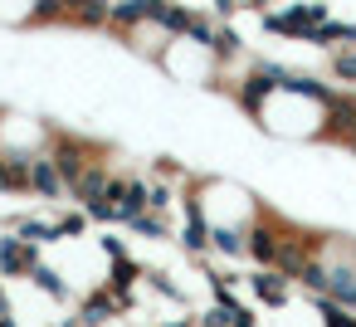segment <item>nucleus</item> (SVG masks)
I'll list each match as a JSON object with an SVG mask.
<instances>
[{"mask_svg": "<svg viewBox=\"0 0 356 327\" xmlns=\"http://www.w3.org/2000/svg\"><path fill=\"white\" fill-rule=\"evenodd\" d=\"M49 142H54V127H44L40 118L0 113V152L6 157H40L49 152Z\"/></svg>", "mask_w": 356, "mask_h": 327, "instance_id": "7ed1b4c3", "label": "nucleus"}, {"mask_svg": "<svg viewBox=\"0 0 356 327\" xmlns=\"http://www.w3.org/2000/svg\"><path fill=\"white\" fill-rule=\"evenodd\" d=\"M40 259H44V249H40V244L20 239L10 220L0 225V278H6V283H25V278L35 273V264H40Z\"/></svg>", "mask_w": 356, "mask_h": 327, "instance_id": "20e7f679", "label": "nucleus"}, {"mask_svg": "<svg viewBox=\"0 0 356 327\" xmlns=\"http://www.w3.org/2000/svg\"><path fill=\"white\" fill-rule=\"evenodd\" d=\"M332 10L322 6V0H283V6L264 10V30L278 35V40H293V45H312V35L322 30Z\"/></svg>", "mask_w": 356, "mask_h": 327, "instance_id": "f03ea898", "label": "nucleus"}, {"mask_svg": "<svg viewBox=\"0 0 356 327\" xmlns=\"http://www.w3.org/2000/svg\"><path fill=\"white\" fill-rule=\"evenodd\" d=\"M30 196H40L44 205L69 200V181H64V171L54 166V157H49V152L30 157Z\"/></svg>", "mask_w": 356, "mask_h": 327, "instance_id": "39448f33", "label": "nucleus"}, {"mask_svg": "<svg viewBox=\"0 0 356 327\" xmlns=\"http://www.w3.org/2000/svg\"><path fill=\"white\" fill-rule=\"evenodd\" d=\"M156 69H161L166 79H176V83H205V88H220V74H225L220 54H215L210 45H195V40H176V45L161 54Z\"/></svg>", "mask_w": 356, "mask_h": 327, "instance_id": "f257e3e1", "label": "nucleus"}, {"mask_svg": "<svg viewBox=\"0 0 356 327\" xmlns=\"http://www.w3.org/2000/svg\"><path fill=\"white\" fill-rule=\"evenodd\" d=\"M244 6H249V10H259V15H264V10H273V6H278V0H244Z\"/></svg>", "mask_w": 356, "mask_h": 327, "instance_id": "423d86ee", "label": "nucleus"}]
</instances>
